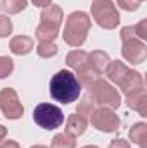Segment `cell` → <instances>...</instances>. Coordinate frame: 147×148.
<instances>
[{"mask_svg":"<svg viewBox=\"0 0 147 148\" xmlns=\"http://www.w3.org/2000/svg\"><path fill=\"white\" fill-rule=\"evenodd\" d=\"M81 148H99V147H95V145H87V147H81Z\"/></svg>","mask_w":147,"mask_h":148,"instance_id":"1f68e13d","label":"cell"},{"mask_svg":"<svg viewBox=\"0 0 147 148\" xmlns=\"http://www.w3.org/2000/svg\"><path fill=\"white\" fill-rule=\"evenodd\" d=\"M57 52H59V48H57V45L54 41H40L37 45V53H38V57H42V59L55 57Z\"/></svg>","mask_w":147,"mask_h":148,"instance_id":"d6986e66","label":"cell"},{"mask_svg":"<svg viewBox=\"0 0 147 148\" xmlns=\"http://www.w3.org/2000/svg\"><path fill=\"white\" fill-rule=\"evenodd\" d=\"M119 38H121V43H123V41L135 40L137 35H135V31H133V26H125V28H121V31H119Z\"/></svg>","mask_w":147,"mask_h":148,"instance_id":"484cf974","label":"cell"},{"mask_svg":"<svg viewBox=\"0 0 147 148\" xmlns=\"http://www.w3.org/2000/svg\"><path fill=\"white\" fill-rule=\"evenodd\" d=\"M31 148H50V147H45V145H33Z\"/></svg>","mask_w":147,"mask_h":148,"instance_id":"4dcf8cb0","label":"cell"},{"mask_svg":"<svg viewBox=\"0 0 147 148\" xmlns=\"http://www.w3.org/2000/svg\"><path fill=\"white\" fill-rule=\"evenodd\" d=\"M92 26V19L87 12L83 10H74L66 17L64 23V33L62 38L69 47H81L88 36Z\"/></svg>","mask_w":147,"mask_h":148,"instance_id":"3957f363","label":"cell"},{"mask_svg":"<svg viewBox=\"0 0 147 148\" xmlns=\"http://www.w3.org/2000/svg\"><path fill=\"white\" fill-rule=\"evenodd\" d=\"M35 7H40V9H45L47 5H50L52 3V0H30Z\"/></svg>","mask_w":147,"mask_h":148,"instance_id":"f1b7e54d","label":"cell"},{"mask_svg":"<svg viewBox=\"0 0 147 148\" xmlns=\"http://www.w3.org/2000/svg\"><path fill=\"white\" fill-rule=\"evenodd\" d=\"M33 121L42 129L52 131L64 124V114L54 103H38L33 110Z\"/></svg>","mask_w":147,"mask_h":148,"instance_id":"8992f818","label":"cell"},{"mask_svg":"<svg viewBox=\"0 0 147 148\" xmlns=\"http://www.w3.org/2000/svg\"><path fill=\"white\" fill-rule=\"evenodd\" d=\"M90 14L102 29H116L121 21L119 10L112 0H94L90 5Z\"/></svg>","mask_w":147,"mask_h":148,"instance_id":"5b68a950","label":"cell"},{"mask_svg":"<svg viewBox=\"0 0 147 148\" xmlns=\"http://www.w3.org/2000/svg\"><path fill=\"white\" fill-rule=\"evenodd\" d=\"M0 148H21V147H19V143L14 141V140H3V141L0 143Z\"/></svg>","mask_w":147,"mask_h":148,"instance_id":"83f0119b","label":"cell"},{"mask_svg":"<svg viewBox=\"0 0 147 148\" xmlns=\"http://www.w3.org/2000/svg\"><path fill=\"white\" fill-rule=\"evenodd\" d=\"M87 126H88V121L74 112L71 115H68V119H66V131L64 133L71 134L73 138H78L87 131Z\"/></svg>","mask_w":147,"mask_h":148,"instance_id":"7c38bea8","label":"cell"},{"mask_svg":"<svg viewBox=\"0 0 147 148\" xmlns=\"http://www.w3.org/2000/svg\"><path fill=\"white\" fill-rule=\"evenodd\" d=\"M116 3L119 5V9H123L126 12H133L140 7V2H137V0H116Z\"/></svg>","mask_w":147,"mask_h":148,"instance_id":"d4e9b609","label":"cell"},{"mask_svg":"<svg viewBox=\"0 0 147 148\" xmlns=\"http://www.w3.org/2000/svg\"><path fill=\"white\" fill-rule=\"evenodd\" d=\"M76 79H78V83H80V86L81 88H88L90 84H94L97 79H101V73H97L90 64H87V66H83V67H80L78 71H76Z\"/></svg>","mask_w":147,"mask_h":148,"instance_id":"5bb4252c","label":"cell"},{"mask_svg":"<svg viewBox=\"0 0 147 148\" xmlns=\"http://www.w3.org/2000/svg\"><path fill=\"white\" fill-rule=\"evenodd\" d=\"M109 148H132V147H130V143H128L126 140L116 138V140H112V141L109 143Z\"/></svg>","mask_w":147,"mask_h":148,"instance_id":"4316f807","label":"cell"},{"mask_svg":"<svg viewBox=\"0 0 147 148\" xmlns=\"http://www.w3.org/2000/svg\"><path fill=\"white\" fill-rule=\"evenodd\" d=\"M137 2H144V0H137Z\"/></svg>","mask_w":147,"mask_h":148,"instance_id":"d6a6232c","label":"cell"},{"mask_svg":"<svg viewBox=\"0 0 147 148\" xmlns=\"http://www.w3.org/2000/svg\"><path fill=\"white\" fill-rule=\"evenodd\" d=\"M95 110V103L92 102V98L90 97H83L81 98V102L78 103V107H76V114L78 115H81L83 119H90V115H92V112Z\"/></svg>","mask_w":147,"mask_h":148,"instance_id":"ffe728a7","label":"cell"},{"mask_svg":"<svg viewBox=\"0 0 147 148\" xmlns=\"http://www.w3.org/2000/svg\"><path fill=\"white\" fill-rule=\"evenodd\" d=\"M64 21V12L59 5L55 3H50L47 5L45 9H42V14H40V24L43 26H49V28H54V29H59L61 24Z\"/></svg>","mask_w":147,"mask_h":148,"instance_id":"30bf717a","label":"cell"},{"mask_svg":"<svg viewBox=\"0 0 147 148\" xmlns=\"http://www.w3.org/2000/svg\"><path fill=\"white\" fill-rule=\"evenodd\" d=\"M121 53H123L125 60H128V62H132L135 66H140L147 59V45L146 41H142L139 38L130 40V41H123Z\"/></svg>","mask_w":147,"mask_h":148,"instance_id":"9c48e42d","label":"cell"},{"mask_svg":"<svg viewBox=\"0 0 147 148\" xmlns=\"http://www.w3.org/2000/svg\"><path fill=\"white\" fill-rule=\"evenodd\" d=\"M128 136H130L132 143H135L139 148H147V124L146 122H135L130 127Z\"/></svg>","mask_w":147,"mask_h":148,"instance_id":"9a60e30c","label":"cell"},{"mask_svg":"<svg viewBox=\"0 0 147 148\" xmlns=\"http://www.w3.org/2000/svg\"><path fill=\"white\" fill-rule=\"evenodd\" d=\"M88 97L99 107H107V109L116 110L121 105L119 91L106 79H97L94 84H90L88 86Z\"/></svg>","mask_w":147,"mask_h":148,"instance_id":"277c9868","label":"cell"},{"mask_svg":"<svg viewBox=\"0 0 147 148\" xmlns=\"http://www.w3.org/2000/svg\"><path fill=\"white\" fill-rule=\"evenodd\" d=\"M104 73H106V77L111 83H114L119 88V91H123L125 95L130 93V91H135L139 88H144L142 74L130 69L121 60H109V64L104 69Z\"/></svg>","mask_w":147,"mask_h":148,"instance_id":"7a4b0ae2","label":"cell"},{"mask_svg":"<svg viewBox=\"0 0 147 148\" xmlns=\"http://www.w3.org/2000/svg\"><path fill=\"white\" fill-rule=\"evenodd\" d=\"M76 147V138H73L68 133H59L54 136L50 148H74Z\"/></svg>","mask_w":147,"mask_h":148,"instance_id":"ac0fdd59","label":"cell"},{"mask_svg":"<svg viewBox=\"0 0 147 148\" xmlns=\"http://www.w3.org/2000/svg\"><path fill=\"white\" fill-rule=\"evenodd\" d=\"M33 47H35L33 40L30 36H26V35H17L9 43V48L14 55H28L33 50Z\"/></svg>","mask_w":147,"mask_h":148,"instance_id":"4fadbf2b","label":"cell"},{"mask_svg":"<svg viewBox=\"0 0 147 148\" xmlns=\"http://www.w3.org/2000/svg\"><path fill=\"white\" fill-rule=\"evenodd\" d=\"M66 64H68L69 69L78 71L80 67H83V66L88 64V52H85L81 48H74V50H71L66 55Z\"/></svg>","mask_w":147,"mask_h":148,"instance_id":"2e32d148","label":"cell"},{"mask_svg":"<svg viewBox=\"0 0 147 148\" xmlns=\"http://www.w3.org/2000/svg\"><path fill=\"white\" fill-rule=\"evenodd\" d=\"M49 91L55 102H59L62 105H69L78 100V97L81 93V86L71 71L61 69L50 77Z\"/></svg>","mask_w":147,"mask_h":148,"instance_id":"6da1fadb","label":"cell"},{"mask_svg":"<svg viewBox=\"0 0 147 148\" xmlns=\"http://www.w3.org/2000/svg\"><path fill=\"white\" fill-rule=\"evenodd\" d=\"M12 33V21L7 16H0V38H7Z\"/></svg>","mask_w":147,"mask_h":148,"instance_id":"603a6c76","label":"cell"},{"mask_svg":"<svg viewBox=\"0 0 147 148\" xmlns=\"http://www.w3.org/2000/svg\"><path fill=\"white\" fill-rule=\"evenodd\" d=\"M133 31H135V35H137V38H139V40L146 41V40H147V19L139 21V23L133 26Z\"/></svg>","mask_w":147,"mask_h":148,"instance_id":"cb8c5ba5","label":"cell"},{"mask_svg":"<svg viewBox=\"0 0 147 148\" xmlns=\"http://www.w3.org/2000/svg\"><path fill=\"white\" fill-rule=\"evenodd\" d=\"M109 55L106 53V52H102V50H94L92 53H88V64L97 71V73H104V69L107 67V64H109Z\"/></svg>","mask_w":147,"mask_h":148,"instance_id":"e0dca14e","label":"cell"},{"mask_svg":"<svg viewBox=\"0 0 147 148\" xmlns=\"http://www.w3.org/2000/svg\"><path fill=\"white\" fill-rule=\"evenodd\" d=\"M2 7L9 14H19L28 7V0H2Z\"/></svg>","mask_w":147,"mask_h":148,"instance_id":"44dd1931","label":"cell"},{"mask_svg":"<svg viewBox=\"0 0 147 148\" xmlns=\"http://www.w3.org/2000/svg\"><path fill=\"white\" fill-rule=\"evenodd\" d=\"M12 71H14V60L7 55H2L0 57V79L9 77Z\"/></svg>","mask_w":147,"mask_h":148,"instance_id":"7402d4cb","label":"cell"},{"mask_svg":"<svg viewBox=\"0 0 147 148\" xmlns=\"http://www.w3.org/2000/svg\"><path fill=\"white\" fill-rule=\"evenodd\" d=\"M5 136H7V127L0 124V143H2L3 140H5Z\"/></svg>","mask_w":147,"mask_h":148,"instance_id":"f546056e","label":"cell"},{"mask_svg":"<svg viewBox=\"0 0 147 148\" xmlns=\"http://www.w3.org/2000/svg\"><path fill=\"white\" fill-rule=\"evenodd\" d=\"M90 122L101 133H114L121 126L119 115H116V112L112 109H107V107L95 109L92 112V115H90Z\"/></svg>","mask_w":147,"mask_h":148,"instance_id":"52a82bcc","label":"cell"},{"mask_svg":"<svg viewBox=\"0 0 147 148\" xmlns=\"http://www.w3.org/2000/svg\"><path fill=\"white\" fill-rule=\"evenodd\" d=\"M0 110L10 121H17L23 117L24 107H23L14 88H2L0 90Z\"/></svg>","mask_w":147,"mask_h":148,"instance_id":"ba28073f","label":"cell"},{"mask_svg":"<svg viewBox=\"0 0 147 148\" xmlns=\"http://www.w3.org/2000/svg\"><path fill=\"white\" fill-rule=\"evenodd\" d=\"M126 105H128V109L139 112L142 117H147V91H146V86H144V88H139V90H135V91L126 93Z\"/></svg>","mask_w":147,"mask_h":148,"instance_id":"8fae6325","label":"cell"}]
</instances>
